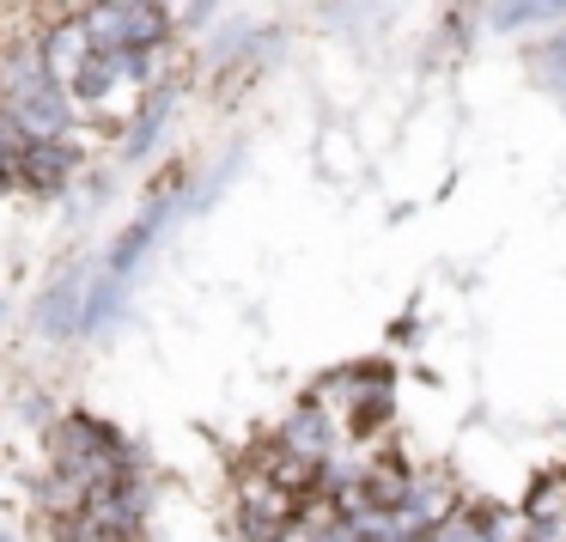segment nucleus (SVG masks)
<instances>
[{
    "label": "nucleus",
    "instance_id": "9b49d317",
    "mask_svg": "<svg viewBox=\"0 0 566 542\" xmlns=\"http://www.w3.org/2000/svg\"><path fill=\"white\" fill-rule=\"evenodd\" d=\"M86 493H92V481L80 476V469L55 463L50 476H43V488H38V505H43L50 518H74L80 505H86Z\"/></svg>",
    "mask_w": 566,
    "mask_h": 542
},
{
    "label": "nucleus",
    "instance_id": "7ed1b4c3",
    "mask_svg": "<svg viewBox=\"0 0 566 542\" xmlns=\"http://www.w3.org/2000/svg\"><path fill=\"white\" fill-rule=\"evenodd\" d=\"M7 104H13V116L25 123L31 140H67V128H74V92L55 86V80H43V86L19 92Z\"/></svg>",
    "mask_w": 566,
    "mask_h": 542
},
{
    "label": "nucleus",
    "instance_id": "f257e3e1",
    "mask_svg": "<svg viewBox=\"0 0 566 542\" xmlns=\"http://www.w3.org/2000/svg\"><path fill=\"white\" fill-rule=\"evenodd\" d=\"M50 451L55 463L80 469V476L98 488V481H123V476H140V451L98 415H62L50 432Z\"/></svg>",
    "mask_w": 566,
    "mask_h": 542
},
{
    "label": "nucleus",
    "instance_id": "20e7f679",
    "mask_svg": "<svg viewBox=\"0 0 566 542\" xmlns=\"http://www.w3.org/2000/svg\"><path fill=\"white\" fill-rule=\"evenodd\" d=\"M86 293H92V281H86V269H67L62 281L50 286V293L38 299V330L50 335V342H67V335H80L86 330Z\"/></svg>",
    "mask_w": 566,
    "mask_h": 542
},
{
    "label": "nucleus",
    "instance_id": "f3484780",
    "mask_svg": "<svg viewBox=\"0 0 566 542\" xmlns=\"http://www.w3.org/2000/svg\"><path fill=\"white\" fill-rule=\"evenodd\" d=\"M0 323H7V299H0Z\"/></svg>",
    "mask_w": 566,
    "mask_h": 542
},
{
    "label": "nucleus",
    "instance_id": "2eb2a0df",
    "mask_svg": "<svg viewBox=\"0 0 566 542\" xmlns=\"http://www.w3.org/2000/svg\"><path fill=\"white\" fill-rule=\"evenodd\" d=\"M524 518H536V524H566V476H554V481H542L536 493H530V505H524Z\"/></svg>",
    "mask_w": 566,
    "mask_h": 542
},
{
    "label": "nucleus",
    "instance_id": "0eeeda50",
    "mask_svg": "<svg viewBox=\"0 0 566 542\" xmlns=\"http://www.w3.org/2000/svg\"><path fill=\"white\" fill-rule=\"evenodd\" d=\"M274 445H286V451L311 457V463H323V457H329V445H335V427H329V415H323V403H317V396H311L305 408H293V415L281 420V432H274Z\"/></svg>",
    "mask_w": 566,
    "mask_h": 542
},
{
    "label": "nucleus",
    "instance_id": "423d86ee",
    "mask_svg": "<svg viewBox=\"0 0 566 542\" xmlns=\"http://www.w3.org/2000/svg\"><path fill=\"white\" fill-rule=\"evenodd\" d=\"M177 80H159V86L147 92V104L135 111V123H128V140H123V159H147L153 147H159V135H165V123H171V111H177Z\"/></svg>",
    "mask_w": 566,
    "mask_h": 542
},
{
    "label": "nucleus",
    "instance_id": "a211bd4d",
    "mask_svg": "<svg viewBox=\"0 0 566 542\" xmlns=\"http://www.w3.org/2000/svg\"><path fill=\"white\" fill-rule=\"evenodd\" d=\"M0 542H13V536H7V530H0Z\"/></svg>",
    "mask_w": 566,
    "mask_h": 542
},
{
    "label": "nucleus",
    "instance_id": "f8f14e48",
    "mask_svg": "<svg viewBox=\"0 0 566 542\" xmlns=\"http://www.w3.org/2000/svg\"><path fill=\"white\" fill-rule=\"evenodd\" d=\"M524 67H530V74H536L548 92H566V25H554L542 43H530V50H524Z\"/></svg>",
    "mask_w": 566,
    "mask_h": 542
},
{
    "label": "nucleus",
    "instance_id": "dca6fc26",
    "mask_svg": "<svg viewBox=\"0 0 566 542\" xmlns=\"http://www.w3.org/2000/svg\"><path fill=\"white\" fill-rule=\"evenodd\" d=\"M213 7H220V0H189V7H184V25H208Z\"/></svg>",
    "mask_w": 566,
    "mask_h": 542
},
{
    "label": "nucleus",
    "instance_id": "ddd939ff",
    "mask_svg": "<svg viewBox=\"0 0 566 542\" xmlns=\"http://www.w3.org/2000/svg\"><path fill=\"white\" fill-rule=\"evenodd\" d=\"M432 542H500V512H451L432 524Z\"/></svg>",
    "mask_w": 566,
    "mask_h": 542
},
{
    "label": "nucleus",
    "instance_id": "4468645a",
    "mask_svg": "<svg viewBox=\"0 0 566 542\" xmlns=\"http://www.w3.org/2000/svg\"><path fill=\"white\" fill-rule=\"evenodd\" d=\"M116 311H123V274L104 269L98 281H92V293H86V330H80V335H98Z\"/></svg>",
    "mask_w": 566,
    "mask_h": 542
},
{
    "label": "nucleus",
    "instance_id": "1a4fd4ad",
    "mask_svg": "<svg viewBox=\"0 0 566 542\" xmlns=\"http://www.w3.org/2000/svg\"><path fill=\"white\" fill-rule=\"evenodd\" d=\"M92 55V38H86V25H80V13L74 19H62V25L43 38V62H50V80L55 86H67V80L80 74V62Z\"/></svg>",
    "mask_w": 566,
    "mask_h": 542
},
{
    "label": "nucleus",
    "instance_id": "9d476101",
    "mask_svg": "<svg viewBox=\"0 0 566 542\" xmlns=\"http://www.w3.org/2000/svg\"><path fill=\"white\" fill-rule=\"evenodd\" d=\"M50 62H43V38H19L13 50L0 55V98H19V92L43 86Z\"/></svg>",
    "mask_w": 566,
    "mask_h": 542
},
{
    "label": "nucleus",
    "instance_id": "f03ea898",
    "mask_svg": "<svg viewBox=\"0 0 566 542\" xmlns=\"http://www.w3.org/2000/svg\"><path fill=\"white\" fill-rule=\"evenodd\" d=\"M80 25H86L92 50H165V38H171L165 0H86Z\"/></svg>",
    "mask_w": 566,
    "mask_h": 542
},
{
    "label": "nucleus",
    "instance_id": "39448f33",
    "mask_svg": "<svg viewBox=\"0 0 566 542\" xmlns=\"http://www.w3.org/2000/svg\"><path fill=\"white\" fill-rule=\"evenodd\" d=\"M19 184L25 189H38V196H55V189H67V177H74V165H80V153H74V140H31L25 153H19Z\"/></svg>",
    "mask_w": 566,
    "mask_h": 542
},
{
    "label": "nucleus",
    "instance_id": "6e6552de",
    "mask_svg": "<svg viewBox=\"0 0 566 542\" xmlns=\"http://www.w3.org/2000/svg\"><path fill=\"white\" fill-rule=\"evenodd\" d=\"M566 19V0H493L488 7V25L500 38H517V31H548Z\"/></svg>",
    "mask_w": 566,
    "mask_h": 542
}]
</instances>
